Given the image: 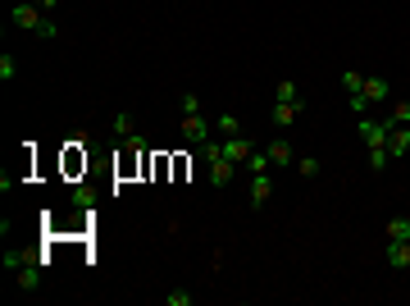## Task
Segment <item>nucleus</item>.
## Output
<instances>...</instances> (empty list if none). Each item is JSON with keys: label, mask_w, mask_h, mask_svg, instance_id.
Here are the masks:
<instances>
[{"label": "nucleus", "mask_w": 410, "mask_h": 306, "mask_svg": "<svg viewBox=\"0 0 410 306\" xmlns=\"http://www.w3.org/2000/svg\"><path fill=\"white\" fill-rule=\"evenodd\" d=\"M14 23H19L23 33H37L42 37V28H46V10H37L33 0H19V5H14V14H10Z\"/></svg>", "instance_id": "nucleus-1"}, {"label": "nucleus", "mask_w": 410, "mask_h": 306, "mask_svg": "<svg viewBox=\"0 0 410 306\" xmlns=\"http://www.w3.org/2000/svg\"><path fill=\"white\" fill-rule=\"evenodd\" d=\"M388 133H392V119H360V137L369 146H388Z\"/></svg>", "instance_id": "nucleus-2"}, {"label": "nucleus", "mask_w": 410, "mask_h": 306, "mask_svg": "<svg viewBox=\"0 0 410 306\" xmlns=\"http://www.w3.org/2000/svg\"><path fill=\"white\" fill-rule=\"evenodd\" d=\"M183 137L192 146H201V142H210V124L201 119V110H196V114H183Z\"/></svg>", "instance_id": "nucleus-3"}, {"label": "nucleus", "mask_w": 410, "mask_h": 306, "mask_svg": "<svg viewBox=\"0 0 410 306\" xmlns=\"http://www.w3.org/2000/svg\"><path fill=\"white\" fill-rule=\"evenodd\" d=\"M42 261H46V256H28V261H23L19 270H14L23 288H42Z\"/></svg>", "instance_id": "nucleus-4"}, {"label": "nucleus", "mask_w": 410, "mask_h": 306, "mask_svg": "<svg viewBox=\"0 0 410 306\" xmlns=\"http://www.w3.org/2000/svg\"><path fill=\"white\" fill-rule=\"evenodd\" d=\"M233 174H238V160H228V155L210 160V183H215V187H228V183H233Z\"/></svg>", "instance_id": "nucleus-5"}, {"label": "nucleus", "mask_w": 410, "mask_h": 306, "mask_svg": "<svg viewBox=\"0 0 410 306\" xmlns=\"http://www.w3.org/2000/svg\"><path fill=\"white\" fill-rule=\"evenodd\" d=\"M251 151H256V142H251V137H242V133H238V137H224V155H228V160L242 164Z\"/></svg>", "instance_id": "nucleus-6"}, {"label": "nucleus", "mask_w": 410, "mask_h": 306, "mask_svg": "<svg viewBox=\"0 0 410 306\" xmlns=\"http://www.w3.org/2000/svg\"><path fill=\"white\" fill-rule=\"evenodd\" d=\"M410 151V124H392L388 133V155H406Z\"/></svg>", "instance_id": "nucleus-7"}, {"label": "nucleus", "mask_w": 410, "mask_h": 306, "mask_svg": "<svg viewBox=\"0 0 410 306\" xmlns=\"http://www.w3.org/2000/svg\"><path fill=\"white\" fill-rule=\"evenodd\" d=\"M360 96H365L369 105H383V101L392 96V87L383 83V78H365V87H360Z\"/></svg>", "instance_id": "nucleus-8"}, {"label": "nucleus", "mask_w": 410, "mask_h": 306, "mask_svg": "<svg viewBox=\"0 0 410 306\" xmlns=\"http://www.w3.org/2000/svg\"><path fill=\"white\" fill-rule=\"evenodd\" d=\"M269 197H274V183H269V174H251V206H265Z\"/></svg>", "instance_id": "nucleus-9"}, {"label": "nucleus", "mask_w": 410, "mask_h": 306, "mask_svg": "<svg viewBox=\"0 0 410 306\" xmlns=\"http://www.w3.org/2000/svg\"><path fill=\"white\" fill-rule=\"evenodd\" d=\"M265 151H269V164H278V169L296 160V155H292V142H287V137H274V142L265 146Z\"/></svg>", "instance_id": "nucleus-10"}, {"label": "nucleus", "mask_w": 410, "mask_h": 306, "mask_svg": "<svg viewBox=\"0 0 410 306\" xmlns=\"http://www.w3.org/2000/svg\"><path fill=\"white\" fill-rule=\"evenodd\" d=\"M296 110H301V105H292V101H278V105L269 110V119L278 124V128H292V124H296Z\"/></svg>", "instance_id": "nucleus-11"}, {"label": "nucleus", "mask_w": 410, "mask_h": 306, "mask_svg": "<svg viewBox=\"0 0 410 306\" xmlns=\"http://www.w3.org/2000/svg\"><path fill=\"white\" fill-rule=\"evenodd\" d=\"M388 265L392 270H406L410 265V242H397V238L388 242Z\"/></svg>", "instance_id": "nucleus-12"}, {"label": "nucleus", "mask_w": 410, "mask_h": 306, "mask_svg": "<svg viewBox=\"0 0 410 306\" xmlns=\"http://www.w3.org/2000/svg\"><path fill=\"white\" fill-rule=\"evenodd\" d=\"M242 169H247V174H269V151H251L247 160H242Z\"/></svg>", "instance_id": "nucleus-13"}, {"label": "nucleus", "mask_w": 410, "mask_h": 306, "mask_svg": "<svg viewBox=\"0 0 410 306\" xmlns=\"http://www.w3.org/2000/svg\"><path fill=\"white\" fill-rule=\"evenodd\" d=\"M274 101H292V105H301V92H296V83H292V78H283L278 87H274Z\"/></svg>", "instance_id": "nucleus-14"}, {"label": "nucleus", "mask_w": 410, "mask_h": 306, "mask_svg": "<svg viewBox=\"0 0 410 306\" xmlns=\"http://www.w3.org/2000/svg\"><path fill=\"white\" fill-rule=\"evenodd\" d=\"M215 128L224 133V137H238V133H242V119H238V114H219V124H215Z\"/></svg>", "instance_id": "nucleus-15"}, {"label": "nucleus", "mask_w": 410, "mask_h": 306, "mask_svg": "<svg viewBox=\"0 0 410 306\" xmlns=\"http://www.w3.org/2000/svg\"><path fill=\"white\" fill-rule=\"evenodd\" d=\"M388 238L410 242V219H388Z\"/></svg>", "instance_id": "nucleus-16"}, {"label": "nucleus", "mask_w": 410, "mask_h": 306, "mask_svg": "<svg viewBox=\"0 0 410 306\" xmlns=\"http://www.w3.org/2000/svg\"><path fill=\"white\" fill-rule=\"evenodd\" d=\"M388 160H392L388 146H369V164H374V174H378V169H388Z\"/></svg>", "instance_id": "nucleus-17"}, {"label": "nucleus", "mask_w": 410, "mask_h": 306, "mask_svg": "<svg viewBox=\"0 0 410 306\" xmlns=\"http://www.w3.org/2000/svg\"><path fill=\"white\" fill-rule=\"evenodd\" d=\"M114 133H119V137H132V133H137L132 114H114Z\"/></svg>", "instance_id": "nucleus-18"}, {"label": "nucleus", "mask_w": 410, "mask_h": 306, "mask_svg": "<svg viewBox=\"0 0 410 306\" xmlns=\"http://www.w3.org/2000/svg\"><path fill=\"white\" fill-rule=\"evenodd\" d=\"M388 119H392V124H410V101H397Z\"/></svg>", "instance_id": "nucleus-19"}, {"label": "nucleus", "mask_w": 410, "mask_h": 306, "mask_svg": "<svg viewBox=\"0 0 410 306\" xmlns=\"http://www.w3.org/2000/svg\"><path fill=\"white\" fill-rule=\"evenodd\" d=\"M164 302H169V306H192V293H183V288H173V293H164Z\"/></svg>", "instance_id": "nucleus-20"}, {"label": "nucleus", "mask_w": 410, "mask_h": 306, "mask_svg": "<svg viewBox=\"0 0 410 306\" xmlns=\"http://www.w3.org/2000/svg\"><path fill=\"white\" fill-rule=\"evenodd\" d=\"M14 74H19V69H14V55H0V83H10Z\"/></svg>", "instance_id": "nucleus-21"}, {"label": "nucleus", "mask_w": 410, "mask_h": 306, "mask_svg": "<svg viewBox=\"0 0 410 306\" xmlns=\"http://www.w3.org/2000/svg\"><path fill=\"white\" fill-rule=\"evenodd\" d=\"M319 174V160H314V155H301V178H314Z\"/></svg>", "instance_id": "nucleus-22"}, {"label": "nucleus", "mask_w": 410, "mask_h": 306, "mask_svg": "<svg viewBox=\"0 0 410 306\" xmlns=\"http://www.w3.org/2000/svg\"><path fill=\"white\" fill-rule=\"evenodd\" d=\"M342 83H346V92H360L365 87V74H342Z\"/></svg>", "instance_id": "nucleus-23"}, {"label": "nucleus", "mask_w": 410, "mask_h": 306, "mask_svg": "<svg viewBox=\"0 0 410 306\" xmlns=\"http://www.w3.org/2000/svg\"><path fill=\"white\" fill-rule=\"evenodd\" d=\"M351 110H356L360 119H365V110H369V101H365V96H360V92H351Z\"/></svg>", "instance_id": "nucleus-24"}, {"label": "nucleus", "mask_w": 410, "mask_h": 306, "mask_svg": "<svg viewBox=\"0 0 410 306\" xmlns=\"http://www.w3.org/2000/svg\"><path fill=\"white\" fill-rule=\"evenodd\" d=\"M196 110H201V101H196V92H187L183 96V114H196Z\"/></svg>", "instance_id": "nucleus-25"}, {"label": "nucleus", "mask_w": 410, "mask_h": 306, "mask_svg": "<svg viewBox=\"0 0 410 306\" xmlns=\"http://www.w3.org/2000/svg\"><path fill=\"white\" fill-rule=\"evenodd\" d=\"M33 5H37V10H46V14H51L55 5H60V0H33Z\"/></svg>", "instance_id": "nucleus-26"}]
</instances>
